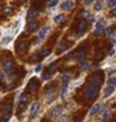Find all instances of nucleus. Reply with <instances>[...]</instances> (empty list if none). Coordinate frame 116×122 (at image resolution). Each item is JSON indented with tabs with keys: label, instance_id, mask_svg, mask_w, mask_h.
I'll return each mask as SVG.
<instances>
[{
	"label": "nucleus",
	"instance_id": "obj_1",
	"mask_svg": "<svg viewBox=\"0 0 116 122\" xmlns=\"http://www.w3.org/2000/svg\"><path fill=\"white\" fill-rule=\"evenodd\" d=\"M85 96L87 100H90V101H92V100H95L97 97V88L96 86L94 85H89L86 87V91H85Z\"/></svg>",
	"mask_w": 116,
	"mask_h": 122
},
{
	"label": "nucleus",
	"instance_id": "obj_2",
	"mask_svg": "<svg viewBox=\"0 0 116 122\" xmlns=\"http://www.w3.org/2000/svg\"><path fill=\"white\" fill-rule=\"evenodd\" d=\"M63 85H61V92H60V96H61V98L65 97L66 95V91H68V87H69V81H70V76L68 74L63 75Z\"/></svg>",
	"mask_w": 116,
	"mask_h": 122
},
{
	"label": "nucleus",
	"instance_id": "obj_3",
	"mask_svg": "<svg viewBox=\"0 0 116 122\" xmlns=\"http://www.w3.org/2000/svg\"><path fill=\"white\" fill-rule=\"evenodd\" d=\"M26 88H27V91H31V92L36 91L37 88H39V81L35 79V77H34V79H31V80L29 81V84H27Z\"/></svg>",
	"mask_w": 116,
	"mask_h": 122
},
{
	"label": "nucleus",
	"instance_id": "obj_4",
	"mask_svg": "<svg viewBox=\"0 0 116 122\" xmlns=\"http://www.w3.org/2000/svg\"><path fill=\"white\" fill-rule=\"evenodd\" d=\"M49 30H50V27H49V26H44L42 29H40V30H39V34H37V39H36V41H35V42H37V41L42 40V39L46 36V34L49 32Z\"/></svg>",
	"mask_w": 116,
	"mask_h": 122
},
{
	"label": "nucleus",
	"instance_id": "obj_5",
	"mask_svg": "<svg viewBox=\"0 0 116 122\" xmlns=\"http://www.w3.org/2000/svg\"><path fill=\"white\" fill-rule=\"evenodd\" d=\"M102 31H104V20L100 19L96 21V27H95V32L94 34H95V36H99Z\"/></svg>",
	"mask_w": 116,
	"mask_h": 122
},
{
	"label": "nucleus",
	"instance_id": "obj_6",
	"mask_svg": "<svg viewBox=\"0 0 116 122\" xmlns=\"http://www.w3.org/2000/svg\"><path fill=\"white\" fill-rule=\"evenodd\" d=\"M86 29H87V25H86V23H84V21L77 24L76 25V34H77V36H81Z\"/></svg>",
	"mask_w": 116,
	"mask_h": 122
},
{
	"label": "nucleus",
	"instance_id": "obj_7",
	"mask_svg": "<svg viewBox=\"0 0 116 122\" xmlns=\"http://www.w3.org/2000/svg\"><path fill=\"white\" fill-rule=\"evenodd\" d=\"M16 52H19V54H23L25 50L27 49V42L26 41H19L18 44H16Z\"/></svg>",
	"mask_w": 116,
	"mask_h": 122
},
{
	"label": "nucleus",
	"instance_id": "obj_8",
	"mask_svg": "<svg viewBox=\"0 0 116 122\" xmlns=\"http://www.w3.org/2000/svg\"><path fill=\"white\" fill-rule=\"evenodd\" d=\"M101 82H102V77L100 75H95V76H92L91 77V80H90V85H94V86H99V85H101Z\"/></svg>",
	"mask_w": 116,
	"mask_h": 122
},
{
	"label": "nucleus",
	"instance_id": "obj_9",
	"mask_svg": "<svg viewBox=\"0 0 116 122\" xmlns=\"http://www.w3.org/2000/svg\"><path fill=\"white\" fill-rule=\"evenodd\" d=\"M61 112H63V107L60 106V105H56V106H55V107L51 110L50 115L53 116V117H58V116L61 115Z\"/></svg>",
	"mask_w": 116,
	"mask_h": 122
},
{
	"label": "nucleus",
	"instance_id": "obj_10",
	"mask_svg": "<svg viewBox=\"0 0 116 122\" xmlns=\"http://www.w3.org/2000/svg\"><path fill=\"white\" fill-rule=\"evenodd\" d=\"M14 65H15L14 60H13V59H8V60H5L4 62H3V67H4L5 70H11V69L14 67Z\"/></svg>",
	"mask_w": 116,
	"mask_h": 122
},
{
	"label": "nucleus",
	"instance_id": "obj_11",
	"mask_svg": "<svg viewBox=\"0 0 116 122\" xmlns=\"http://www.w3.org/2000/svg\"><path fill=\"white\" fill-rule=\"evenodd\" d=\"M39 108H40V103H39V102H34L31 105V108H30V117L31 118L35 116V113L39 111Z\"/></svg>",
	"mask_w": 116,
	"mask_h": 122
},
{
	"label": "nucleus",
	"instance_id": "obj_12",
	"mask_svg": "<svg viewBox=\"0 0 116 122\" xmlns=\"http://www.w3.org/2000/svg\"><path fill=\"white\" fill-rule=\"evenodd\" d=\"M26 27H27L29 31H36L39 29V24L36 23V21H29L27 25H26Z\"/></svg>",
	"mask_w": 116,
	"mask_h": 122
},
{
	"label": "nucleus",
	"instance_id": "obj_13",
	"mask_svg": "<svg viewBox=\"0 0 116 122\" xmlns=\"http://www.w3.org/2000/svg\"><path fill=\"white\" fill-rule=\"evenodd\" d=\"M73 6H74L73 1H63L61 3V9L63 10H70V9H73Z\"/></svg>",
	"mask_w": 116,
	"mask_h": 122
},
{
	"label": "nucleus",
	"instance_id": "obj_14",
	"mask_svg": "<svg viewBox=\"0 0 116 122\" xmlns=\"http://www.w3.org/2000/svg\"><path fill=\"white\" fill-rule=\"evenodd\" d=\"M11 110H13V105L11 103H5L3 106V112L4 113H11Z\"/></svg>",
	"mask_w": 116,
	"mask_h": 122
},
{
	"label": "nucleus",
	"instance_id": "obj_15",
	"mask_svg": "<svg viewBox=\"0 0 116 122\" xmlns=\"http://www.w3.org/2000/svg\"><path fill=\"white\" fill-rule=\"evenodd\" d=\"M101 110V105H95V106H92V108L90 110V116H94V115H96L99 111Z\"/></svg>",
	"mask_w": 116,
	"mask_h": 122
},
{
	"label": "nucleus",
	"instance_id": "obj_16",
	"mask_svg": "<svg viewBox=\"0 0 116 122\" xmlns=\"http://www.w3.org/2000/svg\"><path fill=\"white\" fill-rule=\"evenodd\" d=\"M85 57H86V51H85V50H81V51H80L79 54H77V57H76V60L79 61V62H82Z\"/></svg>",
	"mask_w": 116,
	"mask_h": 122
},
{
	"label": "nucleus",
	"instance_id": "obj_17",
	"mask_svg": "<svg viewBox=\"0 0 116 122\" xmlns=\"http://www.w3.org/2000/svg\"><path fill=\"white\" fill-rule=\"evenodd\" d=\"M37 14H39L37 10H35V9H30L29 11H27V18H29V19H34V18H36V16H37Z\"/></svg>",
	"mask_w": 116,
	"mask_h": 122
},
{
	"label": "nucleus",
	"instance_id": "obj_18",
	"mask_svg": "<svg viewBox=\"0 0 116 122\" xmlns=\"http://www.w3.org/2000/svg\"><path fill=\"white\" fill-rule=\"evenodd\" d=\"M50 51H51V50L49 49V47H47V49H42L41 51H40V54H39V55H40V56H39V59H44V57H46L47 55L50 54Z\"/></svg>",
	"mask_w": 116,
	"mask_h": 122
},
{
	"label": "nucleus",
	"instance_id": "obj_19",
	"mask_svg": "<svg viewBox=\"0 0 116 122\" xmlns=\"http://www.w3.org/2000/svg\"><path fill=\"white\" fill-rule=\"evenodd\" d=\"M44 91H45L46 95H51V93H54V91H55V85H53V84H51V85L46 86Z\"/></svg>",
	"mask_w": 116,
	"mask_h": 122
},
{
	"label": "nucleus",
	"instance_id": "obj_20",
	"mask_svg": "<svg viewBox=\"0 0 116 122\" xmlns=\"http://www.w3.org/2000/svg\"><path fill=\"white\" fill-rule=\"evenodd\" d=\"M112 92H114V87L106 86V88L104 90V96H105V97H109L110 95H112Z\"/></svg>",
	"mask_w": 116,
	"mask_h": 122
},
{
	"label": "nucleus",
	"instance_id": "obj_21",
	"mask_svg": "<svg viewBox=\"0 0 116 122\" xmlns=\"http://www.w3.org/2000/svg\"><path fill=\"white\" fill-rule=\"evenodd\" d=\"M107 86H110V87H115V86H116V77H114V76L109 77V80H107Z\"/></svg>",
	"mask_w": 116,
	"mask_h": 122
},
{
	"label": "nucleus",
	"instance_id": "obj_22",
	"mask_svg": "<svg viewBox=\"0 0 116 122\" xmlns=\"http://www.w3.org/2000/svg\"><path fill=\"white\" fill-rule=\"evenodd\" d=\"M64 19H65V15H64V14H58V15L54 18V21H55L56 24H59V23H61V21H64Z\"/></svg>",
	"mask_w": 116,
	"mask_h": 122
},
{
	"label": "nucleus",
	"instance_id": "obj_23",
	"mask_svg": "<svg viewBox=\"0 0 116 122\" xmlns=\"http://www.w3.org/2000/svg\"><path fill=\"white\" fill-rule=\"evenodd\" d=\"M55 71H56V65L55 64H51L47 66V74H54Z\"/></svg>",
	"mask_w": 116,
	"mask_h": 122
},
{
	"label": "nucleus",
	"instance_id": "obj_24",
	"mask_svg": "<svg viewBox=\"0 0 116 122\" xmlns=\"http://www.w3.org/2000/svg\"><path fill=\"white\" fill-rule=\"evenodd\" d=\"M10 117H11V113H4L3 117H1V121L3 122H8L10 120Z\"/></svg>",
	"mask_w": 116,
	"mask_h": 122
},
{
	"label": "nucleus",
	"instance_id": "obj_25",
	"mask_svg": "<svg viewBox=\"0 0 116 122\" xmlns=\"http://www.w3.org/2000/svg\"><path fill=\"white\" fill-rule=\"evenodd\" d=\"M109 117H110V112L106 110V111L104 112V116H102V122H106V121L109 120Z\"/></svg>",
	"mask_w": 116,
	"mask_h": 122
},
{
	"label": "nucleus",
	"instance_id": "obj_26",
	"mask_svg": "<svg viewBox=\"0 0 116 122\" xmlns=\"http://www.w3.org/2000/svg\"><path fill=\"white\" fill-rule=\"evenodd\" d=\"M101 8H102V3L101 1H97L96 5H95V10H96V11H99V10H101Z\"/></svg>",
	"mask_w": 116,
	"mask_h": 122
},
{
	"label": "nucleus",
	"instance_id": "obj_27",
	"mask_svg": "<svg viewBox=\"0 0 116 122\" xmlns=\"http://www.w3.org/2000/svg\"><path fill=\"white\" fill-rule=\"evenodd\" d=\"M14 11V10L11 9V8H5L4 9V14H6V15H9V14H11Z\"/></svg>",
	"mask_w": 116,
	"mask_h": 122
},
{
	"label": "nucleus",
	"instance_id": "obj_28",
	"mask_svg": "<svg viewBox=\"0 0 116 122\" xmlns=\"http://www.w3.org/2000/svg\"><path fill=\"white\" fill-rule=\"evenodd\" d=\"M80 16H81V18H90L91 15L89 13H86V11H81L80 13Z\"/></svg>",
	"mask_w": 116,
	"mask_h": 122
},
{
	"label": "nucleus",
	"instance_id": "obj_29",
	"mask_svg": "<svg viewBox=\"0 0 116 122\" xmlns=\"http://www.w3.org/2000/svg\"><path fill=\"white\" fill-rule=\"evenodd\" d=\"M112 31H114V29H112V27H109V29H106V30H105V34H106L107 36H110V35L112 34Z\"/></svg>",
	"mask_w": 116,
	"mask_h": 122
},
{
	"label": "nucleus",
	"instance_id": "obj_30",
	"mask_svg": "<svg viewBox=\"0 0 116 122\" xmlns=\"http://www.w3.org/2000/svg\"><path fill=\"white\" fill-rule=\"evenodd\" d=\"M50 79H51V75L50 74H46L45 72V74L42 75V80H50Z\"/></svg>",
	"mask_w": 116,
	"mask_h": 122
},
{
	"label": "nucleus",
	"instance_id": "obj_31",
	"mask_svg": "<svg viewBox=\"0 0 116 122\" xmlns=\"http://www.w3.org/2000/svg\"><path fill=\"white\" fill-rule=\"evenodd\" d=\"M104 57V52H102V50H99V51H97V59L99 60H101Z\"/></svg>",
	"mask_w": 116,
	"mask_h": 122
},
{
	"label": "nucleus",
	"instance_id": "obj_32",
	"mask_svg": "<svg viewBox=\"0 0 116 122\" xmlns=\"http://www.w3.org/2000/svg\"><path fill=\"white\" fill-rule=\"evenodd\" d=\"M107 5H109L110 8L115 6V5H116V0H110V1H107Z\"/></svg>",
	"mask_w": 116,
	"mask_h": 122
},
{
	"label": "nucleus",
	"instance_id": "obj_33",
	"mask_svg": "<svg viewBox=\"0 0 116 122\" xmlns=\"http://www.w3.org/2000/svg\"><path fill=\"white\" fill-rule=\"evenodd\" d=\"M41 4H42V1H35V3H34V5H35V8H37L39 10L41 9Z\"/></svg>",
	"mask_w": 116,
	"mask_h": 122
},
{
	"label": "nucleus",
	"instance_id": "obj_34",
	"mask_svg": "<svg viewBox=\"0 0 116 122\" xmlns=\"http://www.w3.org/2000/svg\"><path fill=\"white\" fill-rule=\"evenodd\" d=\"M55 5H58V0H53V1L49 3V6H50V8H54Z\"/></svg>",
	"mask_w": 116,
	"mask_h": 122
},
{
	"label": "nucleus",
	"instance_id": "obj_35",
	"mask_svg": "<svg viewBox=\"0 0 116 122\" xmlns=\"http://www.w3.org/2000/svg\"><path fill=\"white\" fill-rule=\"evenodd\" d=\"M87 69H89V65H87L86 62H84V64H82V66H81V70L85 71V70H87Z\"/></svg>",
	"mask_w": 116,
	"mask_h": 122
},
{
	"label": "nucleus",
	"instance_id": "obj_36",
	"mask_svg": "<svg viewBox=\"0 0 116 122\" xmlns=\"http://www.w3.org/2000/svg\"><path fill=\"white\" fill-rule=\"evenodd\" d=\"M5 79H6V75L4 72H0V80H5Z\"/></svg>",
	"mask_w": 116,
	"mask_h": 122
},
{
	"label": "nucleus",
	"instance_id": "obj_37",
	"mask_svg": "<svg viewBox=\"0 0 116 122\" xmlns=\"http://www.w3.org/2000/svg\"><path fill=\"white\" fill-rule=\"evenodd\" d=\"M10 39H11V37H5V39H3V44H6V42H9L10 41Z\"/></svg>",
	"mask_w": 116,
	"mask_h": 122
},
{
	"label": "nucleus",
	"instance_id": "obj_38",
	"mask_svg": "<svg viewBox=\"0 0 116 122\" xmlns=\"http://www.w3.org/2000/svg\"><path fill=\"white\" fill-rule=\"evenodd\" d=\"M40 70H41V66H40V65H37L36 67H35V71H36V72H39Z\"/></svg>",
	"mask_w": 116,
	"mask_h": 122
},
{
	"label": "nucleus",
	"instance_id": "obj_39",
	"mask_svg": "<svg viewBox=\"0 0 116 122\" xmlns=\"http://www.w3.org/2000/svg\"><path fill=\"white\" fill-rule=\"evenodd\" d=\"M84 4H85V5H90V4H92V0H87V1H84Z\"/></svg>",
	"mask_w": 116,
	"mask_h": 122
},
{
	"label": "nucleus",
	"instance_id": "obj_40",
	"mask_svg": "<svg viewBox=\"0 0 116 122\" xmlns=\"http://www.w3.org/2000/svg\"><path fill=\"white\" fill-rule=\"evenodd\" d=\"M115 54V50H111V51L109 52V56H112V55Z\"/></svg>",
	"mask_w": 116,
	"mask_h": 122
},
{
	"label": "nucleus",
	"instance_id": "obj_41",
	"mask_svg": "<svg viewBox=\"0 0 116 122\" xmlns=\"http://www.w3.org/2000/svg\"><path fill=\"white\" fill-rule=\"evenodd\" d=\"M111 15H114V16L116 15V8H115V9L112 10V11H111Z\"/></svg>",
	"mask_w": 116,
	"mask_h": 122
},
{
	"label": "nucleus",
	"instance_id": "obj_42",
	"mask_svg": "<svg viewBox=\"0 0 116 122\" xmlns=\"http://www.w3.org/2000/svg\"><path fill=\"white\" fill-rule=\"evenodd\" d=\"M41 122H50V121H49V120H46V118H44V120H42Z\"/></svg>",
	"mask_w": 116,
	"mask_h": 122
},
{
	"label": "nucleus",
	"instance_id": "obj_43",
	"mask_svg": "<svg viewBox=\"0 0 116 122\" xmlns=\"http://www.w3.org/2000/svg\"><path fill=\"white\" fill-rule=\"evenodd\" d=\"M114 42H115V44H116V37H115V40H114Z\"/></svg>",
	"mask_w": 116,
	"mask_h": 122
},
{
	"label": "nucleus",
	"instance_id": "obj_44",
	"mask_svg": "<svg viewBox=\"0 0 116 122\" xmlns=\"http://www.w3.org/2000/svg\"><path fill=\"white\" fill-rule=\"evenodd\" d=\"M114 122H116V121H114Z\"/></svg>",
	"mask_w": 116,
	"mask_h": 122
}]
</instances>
